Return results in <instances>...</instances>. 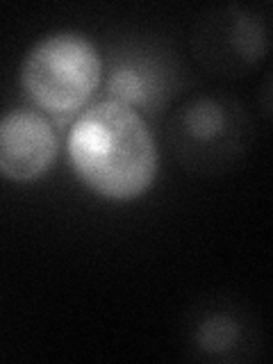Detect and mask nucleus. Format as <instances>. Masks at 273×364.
<instances>
[{"mask_svg":"<svg viewBox=\"0 0 273 364\" xmlns=\"http://www.w3.org/2000/svg\"><path fill=\"white\" fill-rule=\"evenodd\" d=\"M73 173L98 198L130 203L151 191L159 148L146 119L114 100H98L75 117L66 134Z\"/></svg>","mask_w":273,"mask_h":364,"instance_id":"1","label":"nucleus"},{"mask_svg":"<svg viewBox=\"0 0 273 364\" xmlns=\"http://www.w3.org/2000/svg\"><path fill=\"white\" fill-rule=\"evenodd\" d=\"M255 141L253 114L225 91L182 98L166 119V146L191 176H223L246 159Z\"/></svg>","mask_w":273,"mask_h":364,"instance_id":"2","label":"nucleus"},{"mask_svg":"<svg viewBox=\"0 0 273 364\" xmlns=\"http://www.w3.org/2000/svg\"><path fill=\"white\" fill-rule=\"evenodd\" d=\"M18 85L39 112L64 121L87 109L98 94L102 53L80 30L48 32L23 55Z\"/></svg>","mask_w":273,"mask_h":364,"instance_id":"3","label":"nucleus"},{"mask_svg":"<svg viewBox=\"0 0 273 364\" xmlns=\"http://www.w3.org/2000/svg\"><path fill=\"white\" fill-rule=\"evenodd\" d=\"M187 85V66L168 41L151 34H128L102 55L105 98L134 109L159 114Z\"/></svg>","mask_w":273,"mask_h":364,"instance_id":"4","label":"nucleus"},{"mask_svg":"<svg viewBox=\"0 0 273 364\" xmlns=\"http://www.w3.org/2000/svg\"><path fill=\"white\" fill-rule=\"evenodd\" d=\"M189 53L208 75L246 77L267 62L269 18L237 3L208 7L189 30Z\"/></svg>","mask_w":273,"mask_h":364,"instance_id":"5","label":"nucleus"},{"mask_svg":"<svg viewBox=\"0 0 273 364\" xmlns=\"http://www.w3.org/2000/svg\"><path fill=\"white\" fill-rule=\"evenodd\" d=\"M182 353L203 364H248L264 355L257 312L230 294H208L182 316Z\"/></svg>","mask_w":273,"mask_h":364,"instance_id":"6","label":"nucleus"},{"mask_svg":"<svg viewBox=\"0 0 273 364\" xmlns=\"http://www.w3.org/2000/svg\"><path fill=\"white\" fill-rule=\"evenodd\" d=\"M60 136L55 123L39 109L0 114V178L14 185L41 180L55 164Z\"/></svg>","mask_w":273,"mask_h":364,"instance_id":"7","label":"nucleus"},{"mask_svg":"<svg viewBox=\"0 0 273 364\" xmlns=\"http://www.w3.org/2000/svg\"><path fill=\"white\" fill-rule=\"evenodd\" d=\"M257 107H259L262 119L269 121V119H271V75H267V77H264V82H262Z\"/></svg>","mask_w":273,"mask_h":364,"instance_id":"8","label":"nucleus"}]
</instances>
